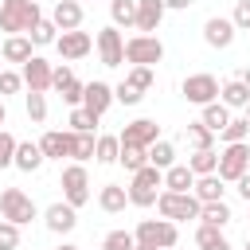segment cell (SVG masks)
Returning a JSON list of instances; mask_svg holds the SVG:
<instances>
[{
	"instance_id": "cell-37",
	"label": "cell",
	"mask_w": 250,
	"mask_h": 250,
	"mask_svg": "<svg viewBox=\"0 0 250 250\" xmlns=\"http://www.w3.org/2000/svg\"><path fill=\"white\" fill-rule=\"evenodd\" d=\"M66 125H70L74 133H98V117H94V113H86L82 105H78V109H70V121H66Z\"/></svg>"
},
{
	"instance_id": "cell-23",
	"label": "cell",
	"mask_w": 250,
	"mask_h": 250,
	"mask_svg": "<svg viewBox=\"0 0 250 250\" xmlns=\"http://www.w3.org/2000/svg\"><path fill=\"white\" fill-rule=\"evenodd\" d=\"M219 102H223L227 109H246V105H250V86H246L242 78H230V82H223Z\"/></svg>"
},
{
	"instance_id": "cell-28",
	"label": "cell",
	"mask_w": 250,
	"mask_h": 250,
	"mask_svg": "<svg viewBox=\"0 0 250 250\" xmlns=\"http://www.w3.org/2000/svg\"><path fill=\"white\" fill-rule=\"evenodd\" d=\"M117 156H121V137L117 133H102L98 148H94V160L98 164H117Z\"/></svg>"
},
{
	"instance_id": "cell-41",
	"label": "cell",
	"mask_w": 250,
	"mask_h": 250,
	"mask_svg": "<svg viewBox=\"0 0 250 250\" xmlns=\"http://www.w3.org/2000/svg\"><path fill=\"white\" fill-rule=\"evenodd\" d=\"M16 145H20V141H16L8 129H0V168H12V164H16Z\"/></svg>"
},
{
	"instance_id": "cell-54",
	"label": "cell",
	"mask_w": 250,
	"mask_h": 250,
	"mask_svg": "<svg viewBox=\"0 0 250 250\" xmlns=\"http://www.w3.org/2000/svg\"><path fill=\"white\" fill-rule=\"evenodd\" d=\"M137 250H156V246H145V242H137Z\"/></svg>"
},
{
	"instance_id": "cell-33",
	"label": "cell",
	"mask_w": 250,
	"mask_h": 250,
	"mask_svg": "<svg viewBox=\"0 0 250 250\" xmlns=\"http://www.w3.org/2000/svg\"><path fill=\"white\" fill-rule=\"evenodd\" d=\"M117 164H125V172L133 176V172L148 168V148H137V145H121V156H117Z\"/></svg>"
},
{
	"instance_id": "cell-17",
	"label": "cell",
	"mask_w": 250,
	"mask_h": 250,
	"mask_svg": "<svg viewBox=\"0 0 250 250\" xmlns=\"http://www.w3.org/2000/svg\"><path fill=\"white\" fill-rule=\"evenodd\" d=\"M55 47H59V55L66 62H74V59H86L94 51V39H90V31H62L55 39Z\"/></svg>"
},
{
	"instance_id": "cell-14",
	"label": "cell",
	"mask_w": 250,
	"mask_h": 250,
	"mask_svg": "<svg viewBox=\"0 0 250 250\" xmlns=\"http://www.w3.org/2000/svg\"><path fill=\"white\" fill-rule=\"evenodd\" d=\"M39 148L47 160H62V156H74V129H47L39 137Z\"/></svg>"
},
{
	"instance_id": "cell-4",
	"label": "cell",
	"mask_w": 250,
	"mask_h": 250,
	"mask_svg": "<svg viewBox=\"0 0 250 250\" xmlns=\"http://www.w3.org/2000/svg\"><path fill=\"white\" fill-rule=\"evenodd\" d=\"M133 238L145 242V246H156V250H172L180 242V230H176L172 219H141L137 230H133Z\"/></svg>"
},
{
	"instance_id": "cell-45",
	"label": "cell",
	"mask_w": 250,
	"mask_h": 250,
	"mask_svg": "<svg viewBox=\"0 0 250 250\" xmlns=\"http://www.w3.org/2000/svg\"><path fill=\"white\" fill-rule=\"evenodd\" d=\"M145 94L137 90V86H129V82H121V86H113V102H121V105H137Z\"/></svg>"
},
{
	"instance_id": "cell-10",
	"label": "cell",
	"mask_w": 250,
	"mask_h": 250,
	"mask_svg": "<svg viewBox=\"0 0 250 250\" xmlns=\"http://www.w3.org/2000/svg\"><path fill=\"white\" fill-rule=\"evenodd\" d=\"M23 86H27V94H47L51 86H55V66L43 59V55H31L27 62H23Z\"/></svg>"
},
{
	"instance_id": "cell-1",
	"label": "cell",
	"mask_w": 250,
	"mask_h": 250,
	"mask_svg": "<svg viewBox=\"0 0 250 250\" xmlns=\"http://www.w3.org/2000/svg\"><path fill=\"white\" fill-rule=\"evenodd\" d=\"M39 4L35 0H0V31L8 35H31L39 23Z\"/></svg>"
},
{
	"instance_id": "cell-2",
	"label": "cell",
	"mask_w": 250,
	"mask_h": 250,
	"mask_svg": "<svg viewBox=\"0 0 250 250\" xmlns=\"http://www.w3.org/2000/svg\"><path fill=\"white\" fill-rule=\"evenodd\" d=\"M160 191H164V172L160 168H141V172H133V180H129V203L133 207H152L156 199H160Z\"/></svg>"
},
{
	"instance_id": "cell-51",
	"label": "cell",
	"mask_w": 250,
	"mask_h": 250,
	"mask_svg": "<svg viewBox=\"0 0 250 250\" xmlns=\"http://www.w3.org/2000/svg\"><path fill=\"white\" fill-rule=\"evenodd\" d=\"M4 121H8V109H4V98H0V129H4Z\"/></svg>"
},
{
	"instance_id": "cell-53",
	"label": "cell",
	"mask_w": 250,
	"mask_h": 250,
	"mask_svg": "<svg viewBox=\"0 0 250 250\" xmlns=\"http://www.w3.org/2000/svg\"><path fill=\"white\" fill-rule=\"evenodd\" d=\"M242 82H246V86H250V66H246V70H242Z\"/></svg>"
},
{
	"instance_id": "cell-15",
	"label": "cell",
	"mask_w": 250,
	"mask_h": 250,
	"mask_svg": "<svg viewBox=\"0 0 250 250\" xmlns=\"http://www.w3.org/2000/svg\"><path fill=\"white\" fill-rule=\"evenodd\" d=\"M43 223H47V230H55V234H70V230L78 227V207H70L66 199H59V203H51V207L43 211Z\"/></svg>"
},
{
	"instance_id": "cell-52",
	"label": "cell",
	"mask_w": 250,
	"mask_h": 250,
	"mask_svg": "<svg viewBox=\"0 0 250 250\" xmlns=\"http://www.w3.org/2000/svg\"><path fill=\"white\" fill-rule=\"evenodd\" d=\"M55 250H82V246H70V242H62V246H55Z\"/></svg>"
},
{
	"instance_id": "cell-49",
	"label": "cell",
	"mask_w": 250,
	"mask_h": 250,
	"mask_svg": "<svg viewBox=\"0 0 250 250\" xmlns=\"http://www.w3.org/2000/svg\"><path fill=\"white\" fill-rule=\"evenodd\" d=\"M195 0H164V8H176V12H184V8H191Z\"/></svg>"
},
{
	"instance_id": "cell-11",
	"label": "cell",
	"mask_w": 250,
	"mask_h": 250,
	"mask_svg": "<svg viewBox=\"0 0 250 250\" xmlns=\"http://www.w3.org/2000/svg\"><path fill=\"white\" fill-rule=\"evenodd\" d=\"M94 47H98V55H102V66H121V62H125V39H121L117 27H102V31L94 35Z\"/></svg>"
},
{
	"instance_id": "cell-18",
	"label": "cell",
	"mask_w": 250,
	"mask_h": 250,
	"mask_svg": "<svg viewBox=\"0 0 250 250\" xmlns=\"http://www.w3.org/2000/svg\"><path fill=\"white\" fill-rule=\"evenodd\" d=\"M113 105V86L109 82H86V94H82V109L102 117L105 109Z\"/></svg>"
},
{
	"instance_id": "cell-13",
	"label": "cell",
	"mask_w": 250,
	"mask_h": 250,
	"mask_svg": "<svg viewBox=\"0 0 250 250\" xmlns=\"http://www.w3.org/2000/svg\"><path fill=\"white\" fill-rule=\"evenodd\" d=\"M51 90H59V98H62L70 109H78V105H82V94H86V82L74 78L70 66H55V86H51Z\"/></svg>"
},
{
	"instance_id": "cell-3",
	"label": "cell",
	"mask_w": 250,
	"mask_h": 250,
	"mask_svg": "<svg viewBox=\"0 0 250 250\" xmlns=\"http://www.w3.org/2000/svg\"><path fill=\"white\" fill-rule=\"evenodd\" d=\"M35 215H39V207H35V199H31L23 188H4V191H0V219L23 227V223H31Z\"/></svg>"
},
{
	"instance_id": "cell-55",
	"label": "cell",
	"mask_w": 250,
	"mask_h": 250,
	"mask_svg": "<svg viewBox=\"0 0 250 250\" xmlns=\"http://www.w3.org/2000/svg\"><path fill=\"white\" fill-rule=\"evenodd\" d=\"M246 121H250V105H246Z\"/></svg>"
},
{
	"instance_id": "cell-38",
	"label": "cell",
	"mask_w": 250,
	"mask_h": 250,
	"mask_svg": "<svg viewBox=\"0 0 250 250\" xmlns=\"http://www.w3.org/2000/svg\"><path fill=\"white\" fill-rule=\"evenodd\" d=\"M55 39H59L55 20H39V23H35V31H31V43H35V47H47V43H55Z\"/></svg>"
},
{
	"instance_id": "cell-47",
	"label": "cell",
	"mask_w": 250,
	"mask_h": 250,
	"mask_svg": "<svg viewBox=\"0 0 250 250\" xmlns=\"http://www.w3.org/2000/svg\"><path fill=\"white\" fill-rule=\"evenodd\" d=\"M230 20H234V27H238V31H250V0H238Z\"/></svg>"
},
{
	"instance_id": "cell-5",
	"label": "cell",
	"mask_w": 250,
	"mask_h": 250,
	"mask_svg": "<svg viewBox=\"0 0 250 250\" xmlns=\"http://www.w3.org/2000/svg\"><path fill=\"white\" fill-rule=\"evenodd\" d=\"M199 199L191 195V191H160V199H156V211H160V219H172V223H180V219H199Z\"/></svg>"
},
{
	"instance_id": "cell-42",
	"label": "cell",
	"mask_w": 250,
	"mask_h": 250,
	"mask_svg": "<svg viewBox=\"0 0 250 250\" xmlns=\"http://www.w3.org/2000/svg\"><path fill=\"white\" fill-rule=\"evenodd\" d=\"M0 250H20V227L0 219Z\"/></svg>"
},
{
	"instance_id": "cell-8",
	"label": "cell",
	"mask_w": 250,
	"mask_h": 250,
	"mask_svg": "<svg viewBox=\"0 0 250 250\" xmlns=\"http://www.w3.org/2000/svg\"><path fill=\"white\" fill-rule=\"evenodd\" d=\"M246 172H250V148H246V141L242 145H227L219 152V180L223 184H238Z\"/></svg>"
},
{
	"instance_id": "cell-29",
	"label": "cell",
	"mask_w": 250,
	"mask_h": 250,
	"mask_svg": "<svg viewBox=\"0 0 250 250\" xmlns=\"http://www.w3.org/2000/svg\"><path fill=\"white\" fill-rule=\"evenodd\" d=\"M148 164H152V168H160V172H168V168L176 164V145H172V141H164V137H160L156 145H148Z\"/></svg>"
},
{
	"instance_id": "cell-6",
	"label": "cell",
	"mask_w": 250,
	"mask_h": 250,
	"mask_svg": "<svg viewBox=\"0 0 250 250\" xmlns=\"http://www.w3.org/2000/svg\"><path fill=\"white\" fill-rule=\"evenodd\" d=\"M219 90H223V86H219V78H215V74H207V70L188 74V78H184V86H180V94H184L191 105H199V109H203V105H211V102H219Z\"/></svg>"
},
{
	"instance_id": "cell-9",
	"label": "cell",
	"mask_w": 250,
	"mask_h": 250,
	"mask_svg": "<svg viewBox=\"0 0 250 250\" xmlns=\"http://www.w3.org/2000/svg\"><path fill=\"white\" fill-rule=\"evenodd\" d=\"M59 184H62V199H66L70 207L90 203V176H86V164H66Z\"/></svg>"
},
{
	"instance_id": "cell-24",
	"label": "cell",
	"mask_w": 250,
	"mask_h": 250,
	"mask_svg": "<svg viewBox=\"0 0 250 250\" xmlns=\"http://www.w3.org/2000/svg\"><path fill=\"white\" fill-rule=\"evenodd\" d=\"M125 203H129V188H121V184H102V191H98V207H102L105 215L125 211Z\"/></svg>"
},
{
	"instance_id": "cell-26",
	"label": "cell",
	"mask_w": 250,
	"mask_h": 250,
	"mask_svg": "<svg viewBox=\"0 0 250 250\" xmlns=\"http://www.w3.org/2000/svg\"><path fill=\"white\" fill-rule=\"evenodd\" d=\"M195 188V172L188 164H172L164 172V191H191Z\"/></svg>"
},
{
	"instance_id": "cell-46",
	"label": "cell",
	"mask_w": 250,
	"mask_h": 250,
	"mask_svg": "<svg viewBox=\"0 0 250 250\" xmlns=\"http://www.w3.org/2000/svg\"><path fill=\"white\" fill-rule=\"evenodd\" d=\"M27 117H31L35 125L47 117V98H43V94H27Z\"/></svg>"
},
{
	"instance_id": "cell-57",
	"label": "cell",
	"mask_w": 250,
	"mask_h": 250,
	"mask_svg": "<svg viewBox=\"0 0 250 250\" xmlns=\"http://www.w3.org/2000/svg\"><path fill=\"white\" fill-rule=\"evenodd\" d=\"M0 70H4V62H0Z\"/></svg>"
},
{
	"instance_id": "cell-36",
	"label": "cell",
	"mask_w": 250,
	"mask_h": 250,
	"mask_svg": "<svg viewBox=\"0 0 250 250\" xmlns=\"http://www.w3.org/2000/svg\"><path fill=\"white\" fill-rule=\"evenodd\" d=\"M246 137H250V121H246V117H230V125L219 133L223 145H242Z\"/></svg>"
},
{
	"instance_id": "cell-34",
	"label": "cell",
	"mask_w": 250,
	"mask_h": 250,
	"mask_svg": "<svg viewBox=\"0 0 250 250\" xmlns=\"http://www.w3.org/2000/svg\"><path fill=\"white\" fill-rule=\"evenodd\" d=\"M184 137H188V145H191L195 152H199V148H211V145H215V133H211V129H207L203 121H191V125L184 129Z\"/></svg>"
},
{
	"instance_id": "cell-56",
	"label": "cell",
	"mask_w": 250,
	"mask_h": 250,
	"mask_svg": "<svg viewBox=\"0 0 250 250\" xmlns=\"http://www.w3.org/2000/svg\"><path fill=\"white\" fill-rule=\"evenodd\" d=\"M246 250H250V238H246Z\"/></svg>"
},
{
	"instance_id": "cell-16",
	"label": "cell",
	"mask_w": 250,
	"mask_h": 250,
	"mask_svg": "<svg viewBox=\"0 0 250 250\" xmlns=\"http://www.w3.org/2000/svg\"><path fill=\"white\" fill-rule=\"evenodd\" d=\"M234 20H227V16H211L207 23H203V39H207V47H215V51H227L230 43H234Z\"/></svg>"
},
{
	"instance_id": "cell-40",
	"label": "cell",
	"mask_w": 250,
	"mask_h": 250,
	"mask_svg": "<svg viewBox=\"0 0 250 250\" xmlns=\"http://www.w3.org/2000/svg\"><path fill=\"white\" fill-rule=\"evenodd\" d=\"M125 82H129V86H137V90L145 94V90H152V82H156V74H152V66H133Z\"/></svg>"
},
{
	"instance_id": "cell-30",
	"label": "cell",
	"mask_w": 250,
	"mask_h": 250,
	"mask_svg": "<svg viewBox=\"0 0 250 250\" xmlns=\"http://www.w3.org/2000/svg\"><path fill=\"white\" fill-rule=\"evenodd\" d=\"M234 215H230V207H227V199H219V203H203L199 207V223H207V227H227Z\"/></svg>"
},
{
	"instance_id": "cell-21",
	"label": "cell",
	"mask_w": 250,
	"mask_h": 250,
	"mask_svg": "<svg viewBox=\"0 0 250 250\" xmlns=\"http://www.w3.org/2000/svg\"><path fill=\"white\" fill-rule=\"evenodd\" d=\"M43 148H39V141H20L16 145V164L12 168H20V172H39L43 168Z\"/></svg>"
},
{
	"instance_id": "cell-19",
	"label": "cell",
	"mask_w": 250,
	"mask_h": 250,
	"mask_svg": "<svg viewBox=\"0 0 250 250\" xmlns=\"http://www.w3.org/2000/svg\"><path fill=\"white\" fill-rule=\"evenodd\" d=\"M164 0H137V31L141 35H152L156 27H160V20H164Z\"/></svg>"
},
{
	"instance_id": "cell-43",
	"label": "cell",
	"mask_w": 250,
	"mask_h": 250,
	"mask_svg": "<svg viewBox=\"0 0 250 250\" xmlns=\"http://www.w3.org/2000/svg\"><path fill=\"white\" fill-rule=\"evenodd\" d=\"M219 238H223V230H219V227H207V223H199V227H195V246H199V250L215 246Z\"/></svg>"
},
{
	"instance_id": "cell-35",
	"label": "cell",
	"mask_w": 250,
	"mask_h": 250,
	"mask_svg": "<svg viewBox=\"0 0 250 250\" xmlns=\"http://www.w3.org/2000/svg\"><path fill=\"white\" fill-rule=\"evenodd\" d=\"M94 148H98V133H74V164H86L94 160Z\"/></svg>"
},
{
	"instance_id": "cell-22",
	"label": "cell",
	"mask_w": 250,
	"mask_h": 250,
	"mask_svg": "<svg viewBox=\"0 0 250 250\" xmlns=\"http://www.w3.org/2000/svg\"><path fill=\"white\" fill-rule=\"evenodd\" d=\"M31 47H35L31 35H8L4 47H0V59H4V62H27V59L35 55Z\"/></svg>"
},
{
	"instance_id": "cell-58",
	"label": "cell",
	"mask_w": 250,
	"mask_h": 250,
	"mask_svg": "<svg viewBox=\"0 0 250 250\" xmlns=\"http://www.w3.org/2000/svg\"><path fill=\"white\" fill-rule=\"evenodd\" d=\"M35 4H39V0H35Z\"/></svg>"
},
{
	"instance_id": "cell-50",
	"label": "cell",
	"mask_w": 250,
	"mask_h": 250,
	"mask_svg": "<svg viewBox=\"0 0 250 250\" xmlns=\"http://www.w3.org/2000/svg\"><path fill=\"white\" fill-rule=\"evenodd\" d=\"M207 250H230V242H227V238H219V242H215V246H207Z\"/></svg>"
},
{
	"instance_id": "cell-20",
	"label": "cell",
	"mask_w": 250,
	"mask_h": 250,
	"mask_svg": "<svg viewBox=\"0 0 250 250\" xmlns=\"http://www.w3.org/2000/svg\"><path fill=\"white\" fill-rule=\"evenodd\" d=\"M51 20H55L59 31H78L82 27V4L78 0H59L55 12H51Z\"/></svg>"
},
{
	"instance_id": "cell-12",
	"label": "cell",
	"mask_w": 250,
	"mask_h": 250,
	"mask_svg": "<svg viewBox=\"0 0 250 250\" xmlns=\"http://www.w3.org/2000/svg\"><path fill=\"white\" fill-rule=\"evenodd\" d=\"M121 145H137V148H148V145H156L160 141V125L152 121V117H137V121H129L121 133Z\"/></svg>"
},
{
	"instance_id": "cell-39",
	"label": "cell",
	"mask_w": 250,
	"mask_h": 250,
	"mask_svg": "<svg viewBox=\"0 0 250 250\" xmlns=\"http://www.w3.org/2000/svg\"><path fill=\"white\" fill-rule=\"evenodd\" d=\"M102 250H137V238L129 230H109L105 242H102Z\"/></svg>"
},
{
	"instance_id": "cell-25",
	"label": "cell",
	"mask_w": 250,
	"mask_h": 250,
	"mask_svg": "<svg viewBox=\"0 0 250 250\" xmlns=\"http://www.w3.org/2000/svg\"><path fill=\"white\" fill-rule=\"evenodd\" d=\"M223 180H219V172H211V176H199L195 180V188H191V195L199 199V203H219L223 199Z\"/></svg>"
},
{
	"instance_id": "cell-31",
	"label": "cell",
	"mask_w": 250,
	"mask_h": 250,
	"mask_svg": "<svg viewBox=\"0 0 250 250\" xmlns=\"http://www.w3.org/2000/svg\"><path fill=\"white\" fill-rule=\"evenodd\" d=\"M188 168L195 172V180H199V176H211V172H219V152H215V148H199V152H191Z\"/></svg>"
},
{
	"instance_id": "cell-32",
	"label": "cell",
	"mask_w": 250,
	"mask_h": 250,
	"mask_svg": "<svg viewBox=\"0 0 250 250\" xmlns=\"http://www.w3.org/2000/svg\"><path fill=\"white\" fill-rule=\"evenodd\" d=\"M113 27H137V0H109Z\"/></svg>"
},
{
	"instance_id": "cell-7",
	"label": "cell",
	"mask_w": 250,
	"mask_h": 250,
	"mask_svg": "<svg viewBox=\"0 0 250 250\" xmlns=\"http://www.w3.org/2000/svg\"><path fill=\"white\" fill-rule=\"evenodd\" d=\"M160 59H164V43L156 35H133V39H125V62H133V66H156Z\"/></svg>"
},
{
	"instance_id": "cell-27",
	"label": "cell",
	"mask_w": 250,
	"mask_h": 250,
	"mask_svg": "<svg viewBox=\"0 0 250 250\" xmlns=\"http://www.w3.org/2000/svg\"><path fill=\"white\" fill-rule=\"evenodd\" d=\"M199 121H203V125H207V129L219 137V133L230 125V109H227L223 102H211V105H203V117H199Z\"/></svg>"
},
{
	"instance_id": "cell-44",
	"label": "cell",
	"mask_w": 250,
	"mask_h": 250,
	"mask_svg": "<svg viewBox=\"0 0 250 250\" xmlns=\"http://www.w3.org/2000/svg\"><path fill=\"white\" fill-rule=\"evenodd\" d=\"M20 90H23V74H16V70H0V98L20 94Z\"/></svg>"
},
{
	"instance_id": "cell-48",
	"label": "cell",
	"mask_w": 250,
	"mask_h": 250,
	"mask_svg": "<svg viewBox=\"0 0 250 250\" xmlns=\"http://www.w3.org/2000/svg\"><path fill=\"white\" fill-rule=\"evenodd\" d=\"M234 188H238V195H242V199H246V203H250V172H246V176H242V180H238V184H234Z\"/></svg>"
}]
</instances>
